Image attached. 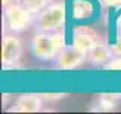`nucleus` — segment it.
Wrapping results in <instances>:
<instances>
[{
    "mask_svg": "<svg viewBox=\"0 0 121 114\" xmlns=\"http://www.w3.org/2000/svg\"><path fill=\"white\" fill-rule=\"evenodd\" d=\"M21 3L27 8L30 12H33L36 15L38 12H41L47 5H50L52 0H21Z\"/></svg>",
    "mask_w": 121,
    "mask_h": 114,
    "instance_id": "11",
    "label": "nucleus"
},
{
    "mask_svg": "<svg viewBox=\"0 0 121 114\" xmlns=\"http://www.w3.org/2000/svg\"><path fill=\"white\" fill-rule=\"evenodd\" d=\"M94 11L95 9L91 0H73L71 2V17L77 21L91 18Z\"/></svg>",
    "mask_w": 121,
    "mask_h": 114,
    "instance_id": "10",
    "label": "nucleus"
},
{
    "mask_svg": "<svg viewBox=\"0 0 121 114\" xmlns=\"http://www.w3.org/2000/svg\"><path fill=\"white\" fill-rule=\"evenodd\" d=\"M101 3H103L104 6H108V8H118V6H121V0H101Z\"/></svg>",
    "mask_w": 121,
    "mask_h": 114,
    "instance_id": "15",
    "label": "nucleus"
},
{
    "mask_svg": "<svg viewBox=\"0 0 121 114\" xmlns=\"http://www.w3.org/2000/svg\"><path fill=\"white\" fill-rule=\"evenodd\" d=\"M3 20L5 26L12 33H21L27 30L35 21V14L23 5L21 2L3 6Z\"/></svg>",
    "mask_w": 121,
    "mask_h": 114,
    "instance_id": "3",
    "label": "nucleus"
},
{
    "mask_svg": "<svg viewBox=\"0 0 121 114\" xmlns=\"http://www.w3.org/2000/svg\"><path fill=\"white\" fill-rule=\"evenodd\" d=\"M121 100V93H103L98 94L92 105H91V111H113Z\"/></svg>",
    "mask_w": 121,
    "mask_h": 114,
    "instance_id": "9",
    "label": "nucleus"
},
{
    "mask_svg": "<svg viewBox=\"0 0 121 114\" xmlns=\"http://www.w3.org/2000/svg\"><path fill=\"white\" fill-rule=\"evenodd\" d=\"M23 56V43L15 33H6L2 40V66L3 68H14L20 64Z\"/></svg>",
    "mask_w": 121,
    "mask_h": 114,
    "instance_id": "4",
    "label": "nucleus"
},
{
    "mask_svg": "<svg viewBox=\"0 0 121 114\" xmlns=\"http://www.w3.org/2000/svg\"><path fill=\"white\" fill-rule=\"evenodd\" d=\"M112 56H113L112 47L101 40H98L92 46V49L88 52V61L92 62L94 66H104Z\"/></svg>",
    "mask_w": 121,
    "mask_h": 114,
    "instance_id": "8",
    "label": "nucleus"
},
{
    "mask_svg": "<svg viewBox=\"0 0 121 114\" xmlns=\"http://www.w3.org/2000/svg\"><path fill=\"white\" fill-rule=\"evenodd\" d=\"M111 47H112L113 55L121 56V35H118L115 38V41H113V44H111Z\"/></svg>",
    "mask_w": 121,
    "mask_h": 114,
    "instance_id": "14",
    "label": "nucleus"
},
{
    "mask_svg": "<svg viewBox=\"0 0 121 114\" xmlns=\"http://www.w3.org/2000/svg\"><path fill=\"white\" fill-rule=\"evenodd\" d=\"M98 40H100V38L97 37V32L94 29L86 28V26H82V28H77L74 30L71 44H73L76 49H79V50L88 53Z\"/></svg>",
    "mask_w": 121,
    "mask_h": 114,
    "instance_id": "7",
    "label": "nucleus"
},
{
    "mask_svg": "<svg viewBox=\"0 0 121 114\" xmlns=\"http://www.w3.org/2000/svg\"><path fill=\"white\" fill-rule=\"evenodd\" d=\"M29 47L35 58L41 61H52L58 58L60 50L65 47V38L60 30L55 32L36 30L30 38Z\"/></svg>",
    "mask_w": 121,
    "mask_h": 114,
    "instance_id": "1",
    "label": "nucleus"
},
{
    "mask_svg": "<svg viewBox=\"0 0 121 114\" xmlns=\"http://www.w3.org/2000/svg\"><path fill=\"white\" fill-rule=\"evenodd\" d=\"M21 0H2V5L3 6H8V5H12V3H18Z\"/></svg>",
    "mask_w": 121,
    "mask_h": 114,
    "instance_id": "17",
    "label": "nucleus"
},
{
    "mask_svg": "<svg viewBox=\"0 0 121 114\" xmlns=\"http://www.w3.org/2000/svg\"><path fill=\"white\" fill-rule=\"evenodd\" d=\"M103 67H104V70H108V71H121V56L113 55Z\"/></svg>",
    "mask_w": 121,
    "mask_h": 114,
    "instance_id": "12",
    "label": "nucleus"
},
{
    "mask_svg": "<svg viewBox=\"0 0 121 114\" xmlns=\"http://www.w3.org/2000/svg\"><path fill=\"white\" fill-rule=\"evenodd\" d=\"M115 26H117V32H118V35H121V15H120L118 18H117Z\"/></svg>",
    "mask_w": 121,
    "mask_h": 114,
    "instance_id": "16",
    "label": "nucleus"
},
{
    "mask_svg": "<svg viewBox=\"0 0 121 114\" xmlns=\"http://www.w3.org/2000/svg\"><path fill=\"white\" fill-rule=\"evenodd\" d=\"M44 99L41 94L35 93H24L20 94L15 99L14 105L8 108V111H15V113H39L43 109Z\"/></svg>",
    "mask_w": 121,
    "mask_h": 114,
    "instance_id": "6",
    "label": "nucleus"
},
{
    "mask_svg": "<svg viewBox=\"0 0 121 114\" xmlns=\"http://www.w3.org/2000/svg\"><path fill=\"white\" fill-rule=\"evenodd\" d=\"M67 20V6L64 2H52L47 5L41 12L35 15V26L36 30H45V32H55L60 30Z\"/></svg>",
    "mask_w": 121,
    "mask_h": 114,
    "instance_id": "2",
    "label": "nucleus"
},
{
    "mask_svg": "<svg viewBox=\"0 0 121 114\" xmlns=\"http://www.w3.org/2000/svg\"><path fill=\"white\" fill-rule=\"evenodd\" d=\"M65 96H67L65 93H41V97H43L45 102H56V100L64 99Z\"/></svg>",
    "mask_w": 121,
    "mask_h": 114,
    "instance_id": "13",
    "label": "nucleus"
},
{
    "mask_svg": "<svg viewBox=\"0 0 121 114\" xmlns=\"http://www.w3.org/2000/svg\"><path fill=\"white\" fill-rule=\"evenodd\" d=\"M88 59V53L76 49L73 44L65 46L56 58V67L60 70H74Z\"/></svg>",
    "mask_w": 121,
    "mask_h": 114,
    "instance_id": "5",
    "label": "nucleus"
}]
</instances>
